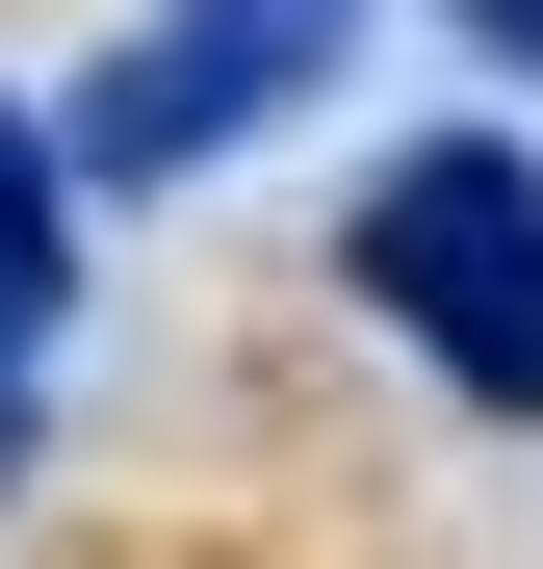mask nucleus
Listing matches in <instances>:
<instances>
[{
	"mask_svg": "<svg viewBox=\"0 0 543 569\" xmlns=\"http://www.w3.org/2000/svg\"><path fill=\"white\" fill-rule=\"evenodd\" d=\"M0 466H27V337H0Z\"/></svg>",
	"mask_w": 543,
	"mask_h": 569,
	"instance_id": "obj_5",
	"label": "nucleus"
},
{
	"mask_svg": "<svg viewBox=\"0 0 543 569\" xmlns=\"http://www.w3.org/2000/svg\"><path fill=\"white\" fill-rule=\"evenodd\" d=\"M0 337H27V362L78 337V156H52L27 104H0Z\"/></svg>",
	"mask_w": 543,
	"mask_h": 569,
	"instance_id": "obj_3",
	"label": "nucleus"
},
{
	"mask_svg": "<svg viewBox=\"0 0 543 569\" xmlns=\"http://www.w3.org/2000/svg\"><path fill=\"white\" fill-rule=\"evenodd\" d=\"M440 27H466V52H492V78H543V0H440Z\"/></svg>",
	"mask_w": 543,
	"mask_h": 569,
	"instance_id": "obj_4",
	"label": "nucleus"
},
{
	"mask_svg": "<svg viewBox=\"0 0 543 569\" xmlns=\"http://www.w3.org/2000/svg\"><path fill=\"white\" fill-rule=\"evenodd\" d=\"M336 284L466 415H543V130H389L362 208H336Z\"/></svg>",
	"mask_w": 543,
	"mask_h": 569,
	"instance_id": "obj_1",
	"label": "nucleus"
},
{
	"mask_svg": "<svg viewBox=\"0 0 543 569\" xmlns=\"http://www.w3.org/2000/svg\"><path fill=\"white\" fill-rule=\"evenodd\" d=\"M311 78H336V27H208V0H130V52L52 104V156H78V181H208V156L285 130Z\"/></svg>",
	"mask_w": 543,
	"mask_h": 569,
	"instance_id": "obj_2",
	"label": "nucleus"
}]
</instances>
